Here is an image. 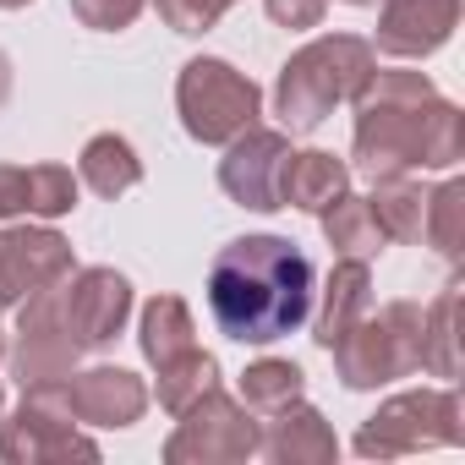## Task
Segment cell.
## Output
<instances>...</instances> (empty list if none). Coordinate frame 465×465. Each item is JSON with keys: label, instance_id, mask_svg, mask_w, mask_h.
I'll return each mask as SVG.
<instances>
[{"label": "cell", "instance_id": "6da1fadb", "mask_svg": "<svg viewBox=\"0 0 465 465\" xmlns=\"http://www.w3.org/2000/svg\"><path fill=\"white\" fill-rule=\"evenodd\" d=\"M312 258L285 236H236L213 252L208 312L236 345H274L312 318Z\"/></svg>", "mask_w": 465, "mask_h": 465}, {"label": "cell", "instance_id": "7a4b0ae2", "mask_svg": "<svg viewBox=\"0 0 465 465\" xmlns=\"http://www.w3.org/2000/svg\"><path fill=\"white\" fill-rule=\"evenodd\" d=\"M356 170L367 181L449 170L465 159V115L438 99L427 72H372L356 88Z\"/></svg>", "mask_w": 465, "mask_h": 465}, {"label": "cell", "instance_id": "3957f363", "mask_svg": "<svg viewBox=\"0 0 465 465\" xmlns=\"http://www.w3.org/2000/svg\"><path fill=\"white\" fill-rule=\"evenodd\" d=\"M378 72V50L356 34H323L302 45L274 83V115L285 132H312L334 115V104L356 99V88Z\"/></svg>", "mask_w": 465, "mask_h": 465}, {"label": "cell", "instance_id": "277c9868", "mask_svg": "<svg viewBox=\"0 0 465 465\" xmlns=\"http://www.w3.org/2000/svg\"><path fill=\"white\" fill-rule=\"evenodd\" d=\"M175 110H181V126L192 143H208V148H224L230 137H242L247 126H258L263 115V88L236 72L219 55H192L175 77Z\"/></svg>", "mask_w": 465, "mask_h": 465}, {"label": "cell", "instance_id": "5b68a950", "mask_svg": "<svg viewBox=\"0 0 465 465\" xmlns=\"http://www.w3.org/2000/svg\"><path fill=\"white\" fill-rule=\"evenodd\" d=\"M334 372L356 394L421 372V307L416 302H389L378 318L367 312L361 323H351L334 340Z\"/></svg>", "mask_w": 465, "mask_h": 465}, {"label": "cell", "instance_id": "8992f818", "mask_svg": "<svg viewBox=\"0 0 465 465\" xmlns=\"http://www.w3.org/2000/svg\"><path fill=\"white\" fill-rule=\"evenodd\" d=\"M465 438L460 427V394L454 389H411L383 400L361 432H356V454L361 460H400L416 449H454Z\"/></svg>", "mask_w": 465, "mask_h": 465}, {"label": "cell", "instance_id": "52a82bcc", "mask_svg": "<svg viewBox=\"0 0 465 465\" xmlns=\"http://www.w3.org/2000/svg\"><path fill=\"white\" fill-rule=\"evenodd\" d=\"M0 460L6 465H61V460H99V443L77 432L66 378L23 389V405L0 416Z\"/></svg>", "mask_w": 465, "mask_h": 465}, {"label": "cell", "instance_id": "ba28073f", "mask_svg": "<svg viewBox=\"0 0 465 465\" xmlns=\"http://www.w3.org/2000/svg\"><path fill=\"white\" fill-rule=\"evenodd\" d=\"M175 421L181 427L164 438V465H236V460H252L263 443L258 416L224 389H208Z\"/></svg>", "mask_w": 465, "mask_h": 465}, {"label": "cell", "instance_id": "9c48e42d", "mask_svg": "<svg viewBox=\"0 0 465 465\" xmlns=\"http://www.w3.org/2000/svg\"><path fill=\"white\" fill-rule=\"evenodd\" d=\"M12 356V372L23 389L34 383H61L77 372V340L66 334V318H61V285L50 291H34L28 302H17V345L6 351Z\"/></svg>", "mask_w": 465, "mask_h": 465}, {"label": "cell", "instance_id": "30bf717a", "mask_svg": "<svg viewBox=\"0 0 465 465\" xmlns=\"http://www.w3.org/2000/svg\"><path fill=\"white\" fill-rule=\"evenodd\" d=\"M61 318L77 351H104L132 318V280L115 269H72L61 280Z\"/></svg>", "mask_w": 465, "mask_h": 465}, {"label": "cell", "instance_id": "8fae6325", "mask_svg": "<svg viewBox=\"0 0 465 465\" xmlns=\"http://www.w3.org/2000/svg\"><path fill=\"white\" fill-rule=\"evenodd\" d=\"M77 269L72 242L50 224H6L0 230V307H17L34 291L61 285Z\"/></svg>", "mask_w": 465, "mask_h": 465}, {"label": "cell", "instance_id": "7c38bea8", "mask_svg": "<svg viewBox=\"0 0 465 465\" xmlns=\"http://www.w3.org/2000/svg\"><path fill=\"white\" fill-rule=\"evenodd\" d=\"M291 159V137L285 132H269V126H247L242 137L224 143V159H219V186L230 203L242 208H258V213H274L280 208V170Z\"/></svg>", "mask_w": 465, "mask_h": 465}, {"label": "cell", "instance_id": "4fadbf2b", "mask_svg": "<svg viewBox=\"0 0 465 465\" xmlns=\"http://www.w3.org/2000/svg\"><path fill=\"white\" fill-rule=\"evenodd\" d=\"M460 28V0H383L378 17V50L400 61L438 55Z\"/></svg>", "mask_w": 465, "mask_h": 465}, {"label": "cell", "instance_id": "5bb4252c", "mask_svg": "<svg viewBox=\"0 0 465 465\" xmlns=\"http://www.w3.org/2000/svg\"><path fill=\"white\" fill-rule=\"evenodd\" d=\"M72 416L88 427H132L148 411V383L126 367H88L66 378Z\"/></svg>", "mask_w": 465, "mask_h": 465}, {"label": "cell", "instance_id": "9a60e30c", "mask_svg": "<svg viewBox=\"0 0 465 465\" xmlns=\"http://www.w3.org/2000/svg\"><path fill=\"white\" fill-rule=\"evenodd\" d=\"M77 208V175L66 164H0V219H61Z\"/></svg>", "mask_w": 465, "mask_h": 465}, {"label": "cell", "instance_id": "2e32d148", "mask_svg": "<svg viewBox=\"0 0 465 465\" xmlns=\"http://www.w3.org/2000/svg\"><path fill=\"white\" fill-rule=\"evenodd\" d=\"M258 454H269L274 465H329V460H340V438L323 421V411H312L307 400H291L285 411L269 416Z\"/></svg>", "mask_w": 465, "mask_h": 465}, {"label": "cell", "instance_id": "e0dca14e", "mask_svg": "<svg viewBox=\"0 0 465 465\" xmlns=\"http://www.w3.org/2000/svg\"><path fill=\"white\" fill-rule=\"evenodd\" d=\"M351 192V170L345 159L323 153V148H302L285 159L280 170V208H302V213H323L334 197Z\"/></svg>", "mask_w": 465, "mask_h": 465}, {"label": "cell", "instance_id": "ac0fdd59", "mask_svg": "<svg viewBox=\"0 0 465 465\" xmlns=\"http://www.w3.org/2000/svg\"><path fill=\"white\" fill-rule=\"evenodd\" d=\"M367 312H372V274H367V258H340L334 274H329V285H323V307H318V318H312V340H318L323 351H334V340H340L351 323H361Z\"/></svg>", "mask_w": 465, "mask_h": 465}, {"label": "cell", "instance_id": "d6986e66", "mask_svg": "<svg viewBox=\"0 0 465 465\" xmlns=\"http://www.w3.org/2000/svg\"><path fill=\"white\" fill-rule=\"evenodd\" d=\"M460 302H465V291H460V280H454V285H443V296L421 312V367H427L432 378H460V367H465Z\"/></svg>", "mask_w": 465, "mask_h": 465}, {"label": "cell", "instance_id": "ffe728a7", "mask_svg": "<svg viewBox=\"0 0 465 465\" xmlns=\"http://www.w3.org/2000/svg\"><path fill=\"white\" fill-rule=\"evenodd\" d=\"M77 181L94 186L99 197H121V192H132L143 181V159H137V148L126 137L99 132V137H88V148L77 159Z\"/></svg>", "mask_w": 465, "mask_h": 465}, {"label": "cell", "instance_id": "44dd1931", "mask_svg": "<svg viewBox=\"0 0 465 465\" xmlns=\"http://www.w3.org/2000/svg\"><path fill=\"white\" fill-rule=\"evenodd\" d=\"M137 345H143V356H148L153 367H164V361L186 356V351L197 345V329H192V307H186L181 296H153V302L143 307V323H137Z\"/></svg>", "mask_w": 465, "mask_h": 465}, {"label": "cell", "instance_id": "7402d4cb", "mask_svg": "<svg viewBox=\"0 0 465 465\" xmlns=\"http://www.w3.org/2000/svg\"><path fill=\"white\" fill-rule=\"evenodd\" d=\"M318 219H323V242L334 247V258H378V252H383V230H378L367 197L345 192V197H334Z\"/></svg>", "mask_w": 465, "mask_h": 465}, {"label": "cell", "instance_id": "603a6c76", "mask_svg": "<svg viewBox=\"0 0 465 465\" xmlns=\"http://www.w3.org/2000/svg\"><path fill=\"white\" fill-rule=\"evenodd\" d=\"M302 389H307V372H302L296 361H285V356H263V361H252V367L242 372V405H247L252 416L285 411L291 400H302Z\"/></svg>", "mask_w": 465, "mask_h": 465}, {"label": "cell", "instance_id": "cb8c5ba5", "mask_svg": "<svg viewBox=\"0 0 465 465\" xmlns=\"http://www.w3.org/2000/svg\"><path fill=\"white\" fill-rule=\"evenodd\" d=\"M421 186H411L405 175H383V181H372V197H367V208H372V219H378V230H383V242H421Z\"/></svg>", "mask_w": 465, "mask_h": 465}, {"label": "cell", "instance_id": "d4e9b609", "mask_svg": "<svg viewBox=\"0 0 465 465\" xmlns=\"http://www.w3.org/2000/svg\"><path fill=\"white\" fill-rule=\"evenodd\" d=\"M421 236L438 258L460 263L465 252V181H443L438 192H427L421 203Z\"/></svg>", "mask_w": 465, "mask_h": 465}, {"label": "cell", "instance_id": "484cf974", "mask_svg": "<svg viewBox=\"0 0 465 465\" xmlns=\"http://www.w3.org/2000/svg\"><path fill=\"white\" fill-rule=\"evenodd\" d=\"M208 389H219V361L208 351H197V345L186 356H175V361L159 367V411H170V416H181Z\"/></svg>", "mask_w": 465, "mask_h": 465}, {"label": "cell", "instance_id": "4316f807", "mask_svg": "<svg viewBox=\"0 0 465 465\" xmlns=\"http://www.w3.org/2000/svg\"><path fill=\"white\" fill-rule=\"evenodd\" d=\"M159 6V17H164V28H175V34H208L230 6H236V0H153Z\"/></svg>", "mask_w": 465, "mask_h": 465}, {"label": "cell", "instance_id": "83f0119b", "mask_svg": "<svg viewBox=\"0 0 465 465\" xmlns=\"http://www.w3.org/2000/svg\"><path fill=\"white\" fill-rule=\"evenodd\" d=\"M148 0H72V17L83 28H99V34H121L143 17Z\"/></svg>", "mask_w": 465, "mask_h": 465}, {"label": "cell", "instance_id": "f1b7e54d", "mask_svg": "<svg viewBox=\"0 0 465 465\" xmlns=\"http://www.w3.org/2000/svg\"><path fill=\"white\" fill-rule=\"evenodd\" d=\"M263 6H269V17L280 28H318L323 12H329V0H263Z\"/></svg>", "mask_w": 465, "mask_h": 465}, {"label": "cell", "instance_id": "f546056e", "mask_svg": "<svg viewBox=\"0 0 465 465\" xmlns=\"http://www.w3.org/2000/svg\"><path fill=\"white\" fill-rule=\"evenodd\" d=\"M6 99H12V61L0 55V110H6Z\"/></svg>", "mask_w": 465, "mask_h": 465}, {"label": "cell", "instance_id": "4dcf8cb0", "mask_svg": "<svg viewBox=\"0 0 465 465\" xmlns=\"http://www.w3.org/2000/svg\"><path fill=\"white\" fill-rule=\"evenodd\" d=\"M23 6H34V0H0V12H23Z\"/></svg>", "mask_w": 465, "mask_h": 465}, {"label": "cell", "instance_id": "1f68e13d", "mask_svg": "<svg viewBox=\"0 0 465 465\" xmlns=\"http://www.w3.org/2000/svg\"><path fill=\"white\" fill-rule=\"evenodd\" d=\"M345 6H378V0H345Z\"/></svg>", "mask_w": 465, "mask_h": 465}, {"label": "cell", "instance_id": "d6a6232c", "mask_svg": "<svg viewBox=\"0 0 465 465\" xmlns=\"http://www.w3.org/2000/svg\"><path fill=\"white\" fill-rule=\"evenodd\" d=\"M0 361H6V334H0Z\"/></svg>", "mask_w": 465, "mask_h": 465}, {"label": "cell", "instance_id": "836d02e7", "mask_svg": "<svg viewBox=\"0 0 465 465\" xmlns=\"http://www.w3.org/2000/svg\"><path fill=\"white\" fill-rule=\"evenodd\" d=\"M0 416H6V389H0Z\"/></svg>", "mask_w": 465, "mask_h": 465}]
</instances>
